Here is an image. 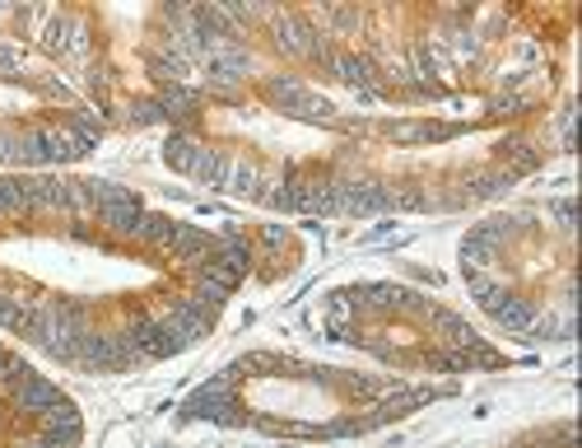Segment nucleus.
Instances as JSON below:
<instances>
[{
    "mask_svg": "<svg viewBox=\"0 0 582 448\" xmlns=\"http://www.w3.org/2000/svg\"><path fill=\"white\" fill-rule=\"evenodd\" d=\"M173 229H178V220H173V215L145 211V215H140V234H135V248H154V252H164V248L173 244Z\"/></svg>",
    "mask_w": 582,
    "mask_h": 448,
    "instance_id": "obj_4",
    "label": "nucleus"
},
{
    "mask_svg": "<svg viewBox=\"0 0 582 448\" xmlns=\"http://www.w3.org/2000/svg\"><path fill=\"white\" fill-rule=\"evenodd\" d=\"M57 402H66V398H61V388L51 384L47 374H28V378H24V388L10 398V406H14V411H24V416H43V411H47V406H57Z\"/></svg>",
    "mask_w": 582,
    "mask_h": 448,
    "instance_id": "obj_2",
    "label": "nucleus"
},
{
    "mask_svg": "<svg viewBox=\"0 0 582 448\" xmlns=\"http://www.w3.org/2000/svg\"><path fill=\"white\" fill-rule=\"evenodd\" d=\"M24 61V51L14 47V43H0V71H14V66Z\"/></svg>",
    "mask_w": 582,
    "mask_h": 448,
    "instance_id": "obj_5",
    "label": "nucleus"
},
{
    "mask_svg": "<svg viewBox=\"0 0 582 448\" xmlns=\"http://www.w3.org/2000/svg\"><path fill=\"white\" fill-rule=\"evenodd\" d=\"M266 94H271L275 108H285V113H298V108H322L326 113V103L317 98L298 75H271L266 80Z\"/></svg>",
    "mask_w": 582,
    "mask_h": 448,
    "instance_id": "obj_3",
    "label": "nucleus"
},
{
    "mask_svg": "<svg viewBox=\"0 0 582 448\" xmlns=\"http://www.w3.org/2000/svg\"><path fill=\"white\" fill-rule=\"evenodd\" d=\"M485 314L503 327V332H532L536 318H541V308L532 299H518V295H508V290H499L489 304H485Z\"/></svg>",
    "mask_w": 582,
    "mask_h": 448,
    "instance_id": "obj_1",
    "label": "nucleus"
}]
</instances>
